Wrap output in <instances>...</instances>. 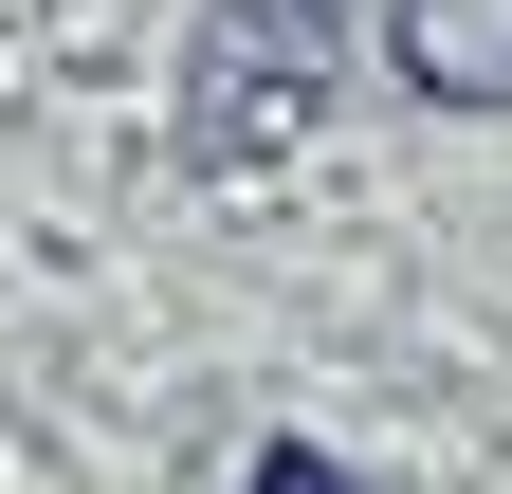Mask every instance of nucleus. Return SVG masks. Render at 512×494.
<instances>
[{"mask_svg": "<svg viewBox=\"0 0 512 494\" xmlns=\"http://www.w3.org/2000/svg\"><path fill=\"white\" fill-rule=\"evenodd\" d=\"M366 37H384L366 0H202V37H183V165L202 183H275L330 129Z\"/></svg>", "mask_w": 512, "mask_h": 494, "instance_id": "f257e3e1", "label": "nucleus"}, {"mask_svg": "<svg viewBox=\"0 0 512 494\" xmlns=\"http://www.w3.org/2000/svg\"><path fill=\"white\" fill-rule=\"evenodd\" d=\"M384 74L421 110H512V0H384Z\"/></svg>", "mask_w": 512, "mask_h": 494, "instance_id": "f03ea898", "label": "nucleus"}, {"mask_svg": "<svg viewBox=\"0 0 512 494\" xmlns=\"http://www.w3.org/2000/svg\"><path fill=\"white\" fill-rule=\"evenodd\" d=\"M238 494H366V476H348L330 440H256V476H238Z\"/></svg>", "mask_w": 512, "mask_h": 494, "instance_id": "7ed1b4c3", "label": "nucleus"}]
</instances>
